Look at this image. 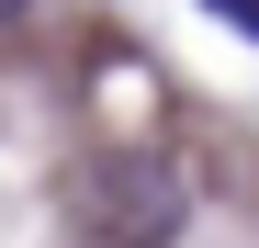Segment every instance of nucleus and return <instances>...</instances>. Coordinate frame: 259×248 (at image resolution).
<instances>
[{"instance_id":"obj_2","label":"nucleus","mask_w":259,"mask_h":248,"mask_svg":"<svg viewBox=\"0 0 259 248\" xmlns=\"http://www.w3.org/2000/svg\"><path fill=\"white\" fill-rule=\"evenodd\" d=\"M203 12H214V23H237L248 46H259V0H203Z\"/></svg>"},{"instance_id":"obj_1","label":"nucleus","mask_w":259,"mask_h":248,"mask_svg":"<svg viewBox=\"0 0 259 248\" xmlns=\"http://www.w3.org/2000/svg\"><path fill=\"white\" fill-rule=\"evenodd\" d=\"M79 215H91L102 248H169L192 215V181L169 170L158 147H102L91 170H79Z\"/></svg>"},{"instance_id":"obj_3","label":"nucleus","mask_w":259,"mask_h":248,"mask_svg":"<svg viewBox=\"0 0 259 248\" xmlns=\"http://www.w3.org/2000/svg\"><path fill=\"white\" fill-rule=\"evenodd\" d=\"M12 12H34V0H0V23H12Z\"/></svg>"}]
</instances>
